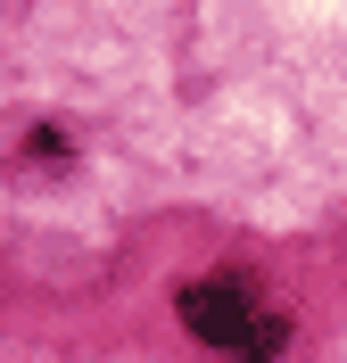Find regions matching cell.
<instances>
[{"label": "cell", "mask_w": 347, "mask_h": 363, "mask_svg": "<svg viewBox=\"0 0 347 363\" xmlns=\"http://www.w3.org/2000/svg\"><path fill=\"white\" fill-rule=\"evenodd\" d=\"M182 330L207 339V347H224V355H240V363H273L281 347H290V314H273L240 272L190 281L182 289Z\"/></svg>", "instance_id": "cell-1"}]
</instances>
